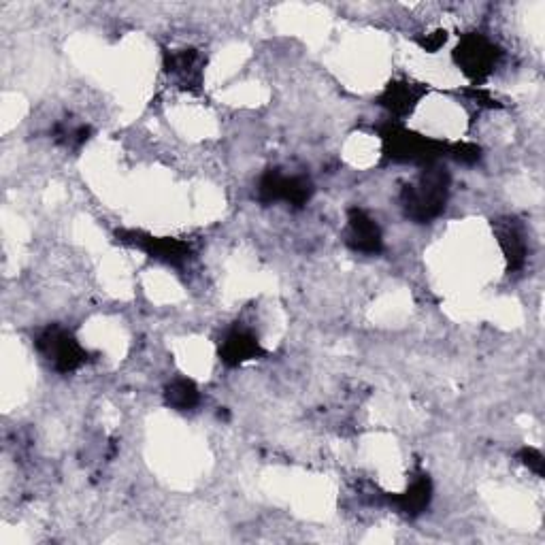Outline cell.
Instances as JSON below:
<instances>
[{"instance_id": "obj_1", "label": "cell", "mask_w": 545, "mask_h": 545, "mask_svg": "<svg viewBox=\"0 0 545 545\" xmlns=\"http://www.w3.org/2000/svg\"><path fill=\"white\" fill-rule=\"evenodd\" d=\"M450 198V173L439 162L428 164L420 177L403 188L401 207L411 222L426 224L439 218Z\"/></svg>"}, {"instance_id": "obj_2", "label": "cell", "mask_w": 545, "mask_h": 545, "mask_svg": "<svg viewBox=\"0 0 545 545\" xmlns=\"http://www.w3.org/2000/svg\"><path fill=\"white\" fill-rule=\"evenodd\" d=\"M379 137H382L386 160L399 164H420L422 169L428 167V164L439 162L443 156H448L450 147V143L424 137L420 132L407 130L396 122H388L386 126H382Z\"/></svg>"}, {"instance_id": "obj_3", "label": "cell", "mask_w": 545, "mask_h": 545, "mask_svg": "<svg viewBox=\"0 0 545 545\" xmlns=\"http://www.w3.org/2000/svg\"><path fill=\"white\" fill-rule=\"evenodd\" d=\"M501 56V47L486 35H480V32H471V35L462 37L452 52L456 66L471 81L488 79L499 66Z\"/></svg>"}, {"instance_id": "obj_4", "label": "cell", "mask_w": 545, "mask_h": 545, "mask_svg": "<svg viewBox=\"0 0 545 545\" xmlns=\"http://www.w3.org/2000/svg\"><path fill=\"white\" fill-rule=\"evenodd\" d=\"M37 350L39 354L52 365L54 371L69 375L75 373L86 365L88 352L84 345H81L69 330L60 326H52L43 330L37 339Z\"/></svg>"}, {"instance_id": "obj_5", "label": "cell", "mask_w": 545, "mask_h": 545, "mask_svg": "<svg viewBox=\"0 0 545 545\" xmlns=\"http://www.w3.org/2000/svg\"><path fill=\"white\" fill-rule=\"evenodd\" d=\"M311 196L313 184L303 175H286L271 169L258 181V201L264 205L286 203L290 207H303L309 203Z\"/></svg>"}, {"instance_id": "obj_6", "label": "cell", "mask_w": 545, "mask_h": 545, "mask_svg": "<svg viewBox=\"0 0 545 545\" xmlns=\"http://www.w3.org/2000/svg\"><path fill=\"white\" fill-rule=\"evenodd\" d=\"M345 243L352 252L377 256L384 250V235L379 224L369 216L367 211L358 207L348 211V226H345Z\"/></svg>"}, {"instance_id": "obj_7", "label": "cell", "mask_w": 545, "mask_h": 545, "mask_svg": "<svg viewBox=\"0 0 545 545\" xmlns=\"http://www.w3.org/2000/svg\"><path fill=\"white\" fill-rule=\"evenodd\" d=\"M118 237L122 243L139 247L141 252L169 264V267H181V264H186L190 258V245L179 239L152 237L143 233H118Z\"/></svg>"}, {"instance_id": "obj_8", "label": "cell", "mask_w": 545, "mask_h": 545, "mask_svg": "<svg viewBox=\"0 0 545 545\" xmlns=\"http://www.w3.org/2000/svg\"><path fill=\"white\" fill-rule=\"evenodd\" d=\"M428 94V88L424 84H416V81L396 79L384 88L379 94L377 105L384 107L394 118H407L414 113V109L420 105L422 98Z\"/></svg>"}, {"instance_id": "obj_9", "label": "cell", "mask_w": 545, "mask_h": 545, "mask_svg": "<svg viewBox=\"0 0 545 545\" xmlns=\"http://www.w3.org/2000/svg\"><path fill=\"white\" fill-rule=\"evenodd\" d=\"M262 354L258 337L247 328H233L220 343V360L226 367L235 369Z\"/></svg>"}, {"instance_id": "obj_10", "label": "cell", "mask_w": 545, "mask_h": 545, "mask_svg": "<svg viewBox=\"0 0 545 545\" xmlns=\"http://www.w3.org/2000/svg\"><path fill=\"white\" fill-rule=\"evenodd\" d=\"M164 66H167V73L173 75L184 88H201L205 58L196 49H179V52L167 54Z\"/></svg>"}, {"instance_id": "obj_11", "label": "cell", "mask_w": 545, "mask_h": 545, "mask_svg": "<svg viewBox=\"0 0 545 545\" xmlns=\"http://www.w3.org/2000/svg\"><path fill=\"white\" fill-rule=\"evenodd\" d=\"M494 233H497L499 245L503 250V256L507 258V264L511 271H518L526 264V239H524V230L518 226L516 220H499L494 224Z\"/></svg>"}, {"instance_id": "obj_12", "label": "cell", "mask_w": 545, "mask_h": 545, "mask_svg": "<svg viewBox=\"0 0 545 545\" xmlns=\"http://www.w3.org/2000/svg\"><path fill=\"white\" fill-rule=\"evenodd\" d=\"M433 499V482L428 475H418L414 482L407 486L405 492L396 494V497H390V503L396 507L399 514L407 518H416L426 507L431 505Z\"/></svg>"}, {"instance_id": "obj_13", "label": "cell", "mask_w": 545, "mask_h": 545, "mask_svg": "<svg viewBox=\"0 0 545 545\" xmlns=\"http://www.w3.org/2000/svg\"><path fill=\"white\" fill-rule=\"evenodd\" d=\"M164 401L175 411H192L201 403V392L198 386L188 377H177L164 390Z\"/></svg>"}, {"instance_id": "obj_14", "label": "cell", "mask_w": 545, "mask_h": 545, "mask_svg": "<svg viewBox=\"0 0 545 545\" xmlns=\"http://www.w3.org/2000/svg\"><path fill=\"white\" fill-rule=\"evenodd\" d=\"M92 130L86 124H58L54 130V137L66 150H81L90 141Z\"/></svg>"}, {"instance_id": "obj_15", "label": "cell", "mask_w": 545, "mask_h": 545, "mask_svg": "<svg viewBox=\"0 0 545 545\" xmlns=\"http://www.w3.org/2000/svg\"><path fill=\"white\" fill-rule=\"evenodd\" d=\"M448 156L456 160L458 164H475L482 158V150L475 143L462 141V143H450L448 147Z\"/></svg>"}, {"instance_id": "obj_16", "label": "cell", "mask_w": 545, "mask_h": 545, "mask_svg": "<svg viewBox=\"0 0 545 545\" xmlns=\"http://www.w3.org/2000/svg\"><path fill=\"white\" fill-rule=\"evenodd\" d=\"M445 43H448V32H445V30L428 32L426 37H420V39H418V45L424 49V52H428V54L439 52V49H441Z\"/></svg>"}, {"instance_id": "obj_17", "label": "cell", "mask_w": 545, "mask_h": 545, "mask_svg": "<svg viewBox=\"0 0 545 545\" xmlns=\"http://www.w3.org/2000/svg\"><path fill=\"white\" fill-rule=\"evenodd\" d=\"M520 460H522V465H526L528 469H531L533 473H537L539 477L543 475V467H545V460H543V454L535 448H524L520 452Z\"/></svg>"}]
</instances>
